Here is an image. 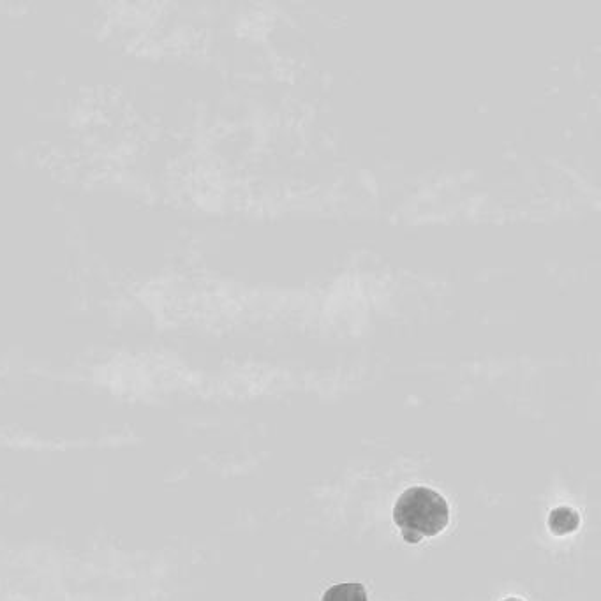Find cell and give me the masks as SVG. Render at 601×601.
<instances>
[{"mask_svg": "<svg viewBox=\"0 0 601 601\" xmlns=\"http://www.w3.org/2000/svg\"><path fill=\"white\" fill-rule=\"evenodd\" d=\"M395 526L411 545L445 531L450 522V506L446 499L429 487H411L394 506Z\"/></svg>", "mask_w": 601, "mask_h": 601, "instance_id": "cell-1", "label": "cell"}, {"mask_svg": "<svg viewBox=\"0 0 601 601\" xmlns=\"http://www.w3.org/2000/svg\"><path fill=\"white\" fill-rule=\"evenodd\" d=\"M580 526V515L570 506L554 508L549 515V529L552 535L566 536L575 533Z\"/></svg>", "mask_w": 601, "mask_h": 601, "instance_id": "cell-2", "label": "cell"}, {"mask_svg": "<svg viewBox=\"0 0 601 601\" xmlns=\"http://www.w3.org/2000/svg\"><path fill=\"white\" fill-rule=\"evenodd\" d=\"M321 601H367V591L362 584L351 582V584H337L323 594Z\"/></svg>", "mask_w": 601, "mask_h": 601, "instance_id": "cell-3", "label": "cell"}, {"mask_svg": "<svg viewBox=\"0 0 601 601\" xmlns=\"http://www.w3.org/2000/svg\"><path fill=\"white\" fill-rule=\"evenodd\" d=\"M503 601H524V600H520V598H506V600Z\"/></svg>", "mask_w": 601, "mask_h": 601, "instance_id": "cell-4", "label": "cell"}]
</instances>
